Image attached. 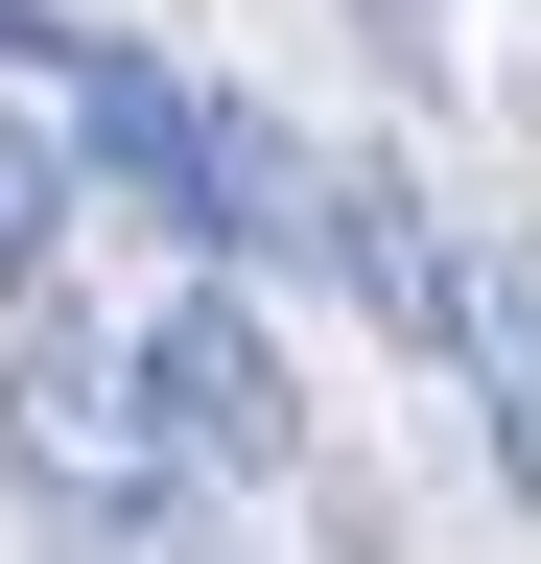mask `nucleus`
Segmentation results:
<instances>
[{
    "label": "nucleus",
    "mask_w": 541,
    "mask_h": 564,
    "mask_svg": "<svg viewBox=\"0 0 541 564\" xmlns=\"http://www.w3.org/2000/svg\"><path fill=\"white\" fill-rule=\"evenodd\" d=\"M0 447H24L47 494H72V518H142V494H165V423H142V352H118V329H0Z\"/></svg>",
    "instance_id": "f03ea898"
},
{
    "label": "nucleus",
    "mask_w": 541,
    "mask_h": 564,
    "mask_svg": "<svg viewBox=\"0 0 541 564\" xmlns=\"http://www.w3.org/2000/svg\"><path fill=\"white\" fill-rule=\"evenodd\" d=\"M142 423H165V470H213V494H283L306 470V377H283V329L236 306V282H165L142 329Z\"/></svg>",
    "instance_id": "f257e3e1"
},
{
    "label": "nucleus",
    "mask_w": 541,
    "mask_h": 564,
    "mask_svg": "<svg viewBox=\"0 0 541 564\" xmlns=\"http://www.w3.org/2000/svg\"><path fill=\"white\" fill-rule=\"evenodd\" d=\"M72 212H95V141H72V118H0V306H47Z\"/></svg>",
    "instance_id": "7ed1b4c3"
}]
</instances>
